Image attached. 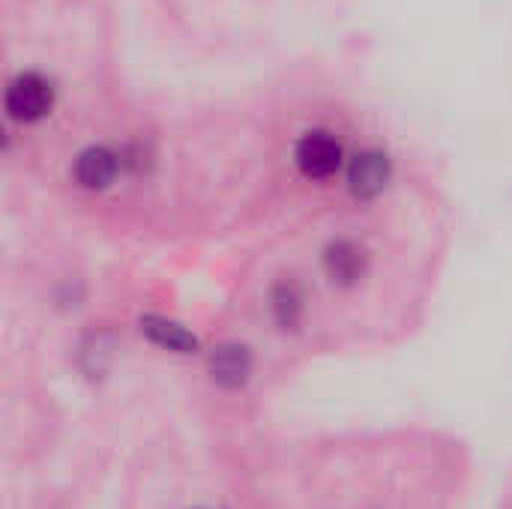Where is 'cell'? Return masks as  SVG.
<instances>
[{"label":"cell","mask_w":512,"mask_h":509,"mask_svg":"<svg viewBox=\"0 0 512 509\" xmlns=\"http://www.w3.org/2000/svg\"><path fill=\"white\" fill-rule=\"evenodd\" d=\"M279 234L306 264L327 324L408 312L438 279L447 249V231L396 216L390 201L339 204Z\"/></svg>","instance_id":"6da1fadb"},{"label":"cell","mask_w":512,"mask_h":509,"mask_svg":"<svg viewBox=\"0 0 512 509\" xmlns=\"http://www.w3.org/2000/svg\"><path fill=\"white\" fill-rule=\"evenodd\" d=\"M291 162H294V171L303 183L330 186V183H345L351 153L345 150L342 138L333 129L315 126V129H306L294 141Z\"/></svg>","instance_id":"7a4b0ae2"},{"label":"cell","mask_w":512,"mask_h":509,"mask_svg":"<svg viewBox=\"0 0 512 509\" xmlns=\"http://www.w3.org/2000/svg\"><path fill=\"white\" fill-rule=\"evenodd\" d=\"M57 105V87L54 81L39 69H21L6 81L3 93V111L18 126H36L42 123Z\"/></svg>","instance_id":"3957f363"},{"label":"cell","mask_w":512,"mask_h":509,"mask_svg":"<svg viewBox=\"0 0 512 509\" xmlns=\"http://www.w3.org/2000/svg\"><path fill=\"white\" fill-rule=\"evenodd\" d=\"M252 351L243 342H222L210 354V375L225 390H240L252 375Z\"/></svg>","instance_id":"277c9868"}]
</instances>
